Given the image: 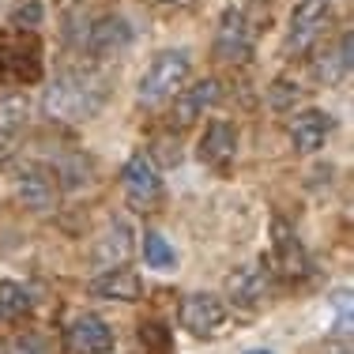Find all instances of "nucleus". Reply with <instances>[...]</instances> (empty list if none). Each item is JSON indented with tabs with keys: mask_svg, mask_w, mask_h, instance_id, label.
I'll return each mask as SVG.
<instances>
[{
	"mask_svg": "<svg viewBox=\"0 0 354 354\" xmlns=\"http://www.w3.org/2000/svg\"><path fill=\"white\" fill-rule=\"evenodd\" d=\"M27 121V98L23 95H0V158L12 151L15 132Z\"/></svg>",
	"mask_w": 354,
	"mask_h": 354,
	"instance_id": "18",
	"label": "nucleus"
},
{
	"mask_svg": "<svg viewBox=\"0 0 354 354\" xmlns=\"http://www.w3.org/2000/svg\"><path fill=\"white\" fill-rule=\"evenodd\" d=\"M332 354H351V351H347V347H339V351H332Z\"/></svg>",
	"mask_w": 354,
	"mask_h": 354,
	"instance_id": "27",
	"label": "nucleus"
},
{
	"mask_svg": "<svg viewBox=\"0 0 354 354\" xmlns=\"http://www.w3.org/2000/svg\"><path fill=\"white\" fill-rule=\"evenodd\" d=\"M12 23H15V27H19V30H35L38 27V23H41V4H38V0H27V4H19V8H15V15H12Z\"/></svg>",
	"mask_w": 354,
	"mask_h": 354,
	"instance_id": "24",
	"label": "nucleus"
},
{
	"mask_svg": "<svg viewBox=\"0 0 354 354\" xmlns=\"http://www.w3.org/2000/svg\"><path fill=\"white\" fill-rule=\"evenodd\" d=\"M121 189H124V200H129L136 212H151V207L162 204L166 196V185L158 177L155 162L147 155H132L121 170Z\"/></svg>",
	"mask_w": 354,
	"mask_h": 354,
	"instance_id": "4",
	"label": "nucleus"
},
{
	"mask_svg": "<svg viewBox=\"0 0 354 354\" xmlns=\"http://www.w3.org/2000/svg\"><path fill=\"white\" fill-rule=\"evenodd\" d=\"M252 4H260V0H252Z\"/></svg>",
	"mask_w": 354,
	"mask_h": 354,
	"instance_id": "29",
	"label": "nucleus"
},
{
	"mask_svg": "<svg viewBox=\"0 0 354 354\" xmlns=\"http://www.w3.org/2000/svg\"><path fill=\"white\" fill-rule=\"evenodd\" d=\"M272 268L279 272V279H286V283L301 279V275L309 272L306 245H301L298 234H294L283 218H275V223H272Z\"/></svg>",
	"mask_w": 354,
	"mask_h": 354,
	"instance_id": "8",
	"label": "nucleus"
},
{
	"mask_svg": "<svg viewBox=\"0 0 354 354\" xmlns=\"http://www.w3.org/2000/svg\"><path fill=\"white\" fill-rule=\"evenodd\" d=\"M252 46H257V27L241 8H226L223 19H218L215 30V53L218 61H230V64H245L252 57Z\"/></svg>",
	"mask_w": 354,
	"mask_h": 354,
	"instance_id": "5",
	"label": "nucleus"
},
{
	"mask_svg": "<svg viewBox=\"0 0 354 354\" xmlns=\"http://www.w3.org/2000/svg\"><path fill=\"white\" fill-rule=\"evenodd\" d=\"M189 68H192V61H189V53H185V49H162V53L151 61V68L143 72V80H140V87H136L140 106H162V102H170L177 91L185 87Z\"/></svg>",
	"mask_w": 354,
	"mask_h": 354,
	"instance_id": "2",
	"label": "nucleus"
},
{
	"mask_svg": "<svg viewBox=\"0 0 354 354\" xmlns=\"http://www.w3.org/2000/svg\"><path fill=\"white\" fill-rule=\"evenodd\" d=\"M109 83L95 68H80V72H64L61 80H53L46 87L41 109L57 121H87L106 106Z\"/></svg>",
	"mask_w": 354,
	"mask_h": 354,
	"instance_id": "1",
	"label": "nucleus"
},
{
	"mask_svg": "<svg viewBox=\"0 0 354 354\" xmlns=\"http://www.w3.org/2000/svg\"><path fill=\"white\" fill-rule=\"evenodd\" d=\"M132 252V226L129 223H113L102 234L95 249H91V264L95 268H121Z\"/></svg>",
	"mask_w": 354,
	"mask_h": 354,
	"instance_id": "16",
	"label": "nucleus"
},
{
	"mask_svg": "<svg viewBox=\"0 0 354 354\" xmlns=\"http://www.w3.org/2000/svg\"><path fill=\"white\" fill-rule=\"evenodd\" d=\"M234 158H238V129L230 121H207L204 136H200V162L226 174Z\"/></svg>",
	"mask_w": 354,
	"mask_h": 354,
	"instance_id": "11",
	"label": "nucleus"
},
{
	"mask_svg": "<svg viewBox=\"0 0 354 354\" xmlns=\"http://www.w3.org/2000/svg\"><path fill=\"white\" fill-rule=\"evenodd\" d=\"M41 80V46L38 38H19L0 46V83H38Z\"/></svg>",
	"mask_w": 354,
	"mask_h": 354,
	"instance_id": "7",
	"label": "nucleus"
},
{
	"mask_svg": "<svg viewBox=\"0 0 354 354\" xmlns=\"http://www.w3.org/2000/svg\"><path fill=\"white\" fill-rule=\"evenodd\" d=\"M268 102H272L275 109L294 106V102H298V87H294V83H286V80H275L272 91H268Z\"/></svg>",
	"mask_w": 354,
	"mask_h": 354,
	"instance_id": "23",
	"label": "nucleus"
},
{
	"mask_svg": "<svg viewBox=\"0 0 354 354\" xmlns=\"http://www.w3.org/2000/svg\"><path fill=\"white\" fill-rule=\"evenodd\" d=\"M249 354H268V351H249Z\"/></svg>",
	"mask_w": 354,
	"mask_h": 354,
	"instance_id": "28",
	"label": "nucleus"
},
{
	"mask_svg": "<svg viewBox=\"0 0 354 354\" xmlns=\"http://www.w3.org/2000/svg\"><path fill=\"white\" fill-rule=\"evenodd\" d=\"M8 354H46V339L41 335H19Z\"/></svg>",
	"mask_w": 354,
	"mask_h": 354,
	"instance_id": "25",
	"label": "nucleus"
},
{
	"mask_svg": "<svg viewBox=\"0 0 354 354\" xmlns=\"http://www.w3.org/2000/svg\"><path fill=\"white\" fill-rule=\"evenodd\" d=\"M129 41H132V27L121 15H102V19L83 27V49H91V53H117Z\"/></svg>",
	"mask_w": 354,
	"mask_h": 354,
	"instance_id": "13",
	"label": "nucleus"
},
{
	"mask_svg": "<svg viewBox=\"0 0 354 354\" xmlns=\"http://www.w3.org/2000/svg\"><path fill=\"white\" fill-rule=\"evenodd\" d=\"M212 102H218V80H200V83H192L189 91H177V102H174V113H170L174 129H189Z\"/></svg>",
	"mask_w": 354,
	"mask_h": 354,
	"instance_id": "14",
	"label": "nucleus"
},
{
	"mask_svg": "<svg viewBox=\"0 0 354 354\" xmlns=\"http://www.w3.org/2000/svg\"><path fill=\"white\" fill-rule=\"evenodd\" d=\"M347 72H351V35H343L339 46L320 49L313 57V75L320 83H339L347 80Z\"/></svg>",
	"mask_w": 354,
	"mask_h": 354,
	"instance_id": "17",
	"label": "nucleus"
},
{
	"mask_svg": "<svg viewBox=\"0 0 354 354\" xmlns=\"http://www.w3.org/2000/svg\"><path fill=\"white\" fill-rule=\"evenodd\" d=\"M64 347L72 354H109L113 351V332H109V324L102 317L80 313L64 328Z\"/></svg>",
	"mask_w": 354,
	"mask_h": 354,
	"instance_id": "9",
	"label": "nucleus"
},
{
	"mask_svg": "<svg viewBox=\"0 0 354 354\" xmlns=\"http://www.w3.org/2000/svg\"><path fill=\"white\" fill-rule=\"evenodd\" d=\"M226 290H230V298L238 301V306H257V301L264 298V268L249 264V268H241V272H234L230 283H226Z\"/></svg>",
	"mask_w": 354,
	"mask_h": 354,
	"instance_id": "19",
	"label": "nucleus"
},
{
	"mask_svg": "<svg viewBox=\"0 0 354 354\" xmlns=\"http://www.w3.org/2000/svg\"><path fill=\"white\" fill-rule=\"evenodd\" d=\"M140 343L147 351H155V354H166L170 351V328H166L162 320H143L140 324Z\"/></svg>",
	"mask_w": 354,
	"mask_h": 354,
	"instance_id": "22",
	"label": "nucleus"
},
{
	"mask_svg": "<svg viewBox=\"0 0 354 354\" xmlns=\"http://www.w3.org/2000/svg\"><path fill=\"white\" fill-rule=\"evenodd\" d=\"M91 294L109 298V301H140L143 298V283H140L136 272H129V268H109V272L91 279Z\"/></svg>",
	"mask_w": 354,
	"mask_h": 354,
	"instance_id": "15",
	"label": "nucleus"
},
{
	"mask_svg": "<svg viewBox=\"0 0 354 354\" xmlns=\"http://www.w3.org/2000/svg\"><path fill=\"white\" fill-rule=\"evenodd\" d=\"M155 8H181V4H189V0H151Z\"/></svg>",
	"mask_w": 354,
	"mask_h": 354,
	"instance_id": "26",
	"label": "nucleus"
},
{
	"mask_svg": "<svg viewBox=\"0 0 354 354\" xmlns=\"http://www.w3.org/2000/svg\"><path fill=\"white\" fill-rule=\"evenodd\" d=\"M12 185H15V196H19L23 204L30 207V212H49V207L57 204V196H61V189H57L53 174H49L46 166H38V162L19 166Z\"/></svg>",
	"mask_w": 354,
	"mask_h": 354,
	"instance_id": "10",
	"label": "nucleus"
},
{
	"mask_svg": "<svg viewBox=\"0 0 354 354\" xmlns=\"http://www.w3.org/2000/svg\"><path fill=\"white\" fill-rule=\"evenodd\" d=\"M332 23V4L328 0H298V8L290 12V27H286V57H301L317 46V38L324 35V27Z\"/></svg>",
	"mask_w": 354,
	"mask_h": 354,
	"instance_id": "3",
	"label": "nucleus"
},
{
	"mask_svg": "<svg viewBox=\"0 0 354 354\" xmlns=\"http://www.w3.org/2000/svg\"><path fill=\"white\" fill-rule=\"evenodd\" d=\"M143 260H147V268H155V272H170L177 264V252L170 249V241L158 230H147V238H143Z\"/></svg>",
	"mask_w": 354,
	"mask_h": 354,
	"instance_id": "20",
	"label": "nucleus"
},
{
	"mask_svg": "<svg viewBox=\"0 0 354 354\" xmlns=\"http://www.w3.org/2000/svg\"><path fill=\"white\" fill-rule=\"evenodd\" d=\"M286 132H290V143L298 155H313L328 143V132H332V117L324 113V109H301V113L290 117V124H286Z\"/></svg>",
	"mask_w": 354,
	"mask_h": 354,
	"instance_id": "12",
	"label": "nucleus"
},
{
	"mask_svg": "<svg viewBox=\"0 0 354 354\" xmlns=\"http://www.w3.org/2000/svg\"><path fill=\"white\" fill-rule=\"evenodd\" d=\"M181 324L196 339H215V335H223L230 328V313H226V306L215 294H189L181 301Z\"/></svg>",
	"mask_w": 354,
	"mask_h": 354,
	"instance_id": "6",
	"label": "nucleus"
},
{
	"mask_svg": "<svg viewBox=\"0 0 354 354\" xmlns=\"http://www.w3.org/2000/svg\"><path fill=\"white\" fill-rule=\"evenodd\" d=\"M30 313V290L19 283H0V320H15Z\"/></svg>",
	"mask_w": 354,
	"mask_h": 354,
	"instance_id": "21",
	"label": "nucleus"
}]
</instances>
